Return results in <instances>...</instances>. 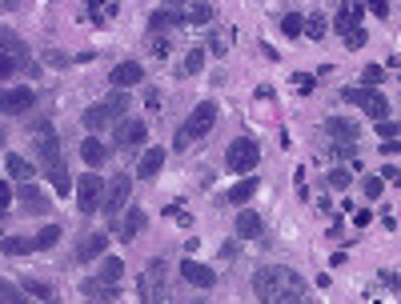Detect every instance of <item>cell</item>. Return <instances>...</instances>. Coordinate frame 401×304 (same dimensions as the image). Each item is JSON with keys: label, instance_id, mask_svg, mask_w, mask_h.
Returning a JSON list of instances; mask_svg holds the SVG:
<instances>
[{"label": "cell", "instance_id": "6da1fadb", "mask_svg": "<svg viewBox=\"0 0 401 304\" xmlns=\"http://www.w3.org/2000/svg\"><path fill=\"white\" fill-rule=\"evenodd\" d=\"M253 292L261 304H305V280L289 265H265L253 272Z\"/></svg>", "mask_w": 401, "mask_h": 304}, {"label": "cell", "instance_id": "7a4b0ae2", "mask_svg": "<svg viewBox=\"0 0 401 304\" xmlns=\"http://www.w3.org/2000/svg\"><path fill=\"white\" fill-rule=\"evenodd\" d=\"M37 160L49 184L56 193H68L73 188V176H68V164H64V152H61V140H56V128L49 121H37Z\"/></svg>", "mask_w": 401, "mask_h": 304}, {"label": "cell", "instance_id": "3957f363", "mask_svg": "<svg viewBox=\"0 0 401 304\" xmlns=\"http://www.w3.org/2000/svg\"><path fill=\"white\" fill-rule=\"evenodd\" d=\"M16 73H28L37 76V64H32V49H28L25 40L16 37L13 28L0 25V80H8Z\"/></svg>", "mask_w": 401, "mask_h": 304}, {"label": "cell", "instance_id": "277c9868", "mask_svg": "<svg viewBox=\"0 0 401 304\" xmlns=\"http://www.w3.org/2000/svg\"><path fill=\"white\" fill-rule=\"evenodd\" d=\"M128 112V97L125 92H113L109 100H97V104H88L85 109V128L88 133H100L104 124H121Z\"/></svg>", "mask_w": 401, "mask_h": 304}, {"label": "cell", "instance_id": "5b68a950", "mask_svg": "<svg viewBox=\"0 0 401 304\" xmlns=\"http://www.w3.org/2000/svg\"><path fill=\"white\" fill-rule=\"evenodd\" d=\"M341 100L353 104V109H361L365 116H373V121H389V100L377 92V88H341Z\"/></svg>", "mask_w": 401, "mask_h": 304}, {"label": "cell", "instance_id": "8992f818", "mask_svg": "<svg viewBox=\"0 0 401 304\" xmlns=\"http://www.w3.org/2000/svg\"><path fill=\"white\" fill-rule=\"evenodd\" d=\"M225 164L233 172H241V176H245V172H257V164H261V145L249 140V136H237V140L225 148Z\"/></svg>", "mask_w": 401, "mask_h": 304}, {"label": "cell", "instance_id": "52a82bcc", "mask_svg": "<svg viewBox=\"0 0 401 304\" xmlns=\"http://www.w3.org/2000/svg\"><path fill=\"white\" fill-rule=\"evenodd\" d=\"M164 256H152L149 268L140 272V304H161L164 300Z\"/></svg>", "mask_w": 401, "mask_h": 304}, {"label": "cell", "instance_id": "ba28073f", "mask_svg": "<svg viewBox=\"0 0 401 304\" xmlns=\"http://www.w3.org/2000/svg\"><path fill=\"white\" fill-rule=\"evenodd\" d=\"M100 205H104V181L97 172H88L76 181V208H80V217H92Z\"/></svg>", "mask_w": 401, "mask_h": 304}, {"label": "cell", "instance_id": "9c48e42d", "mask_svg": "<svg viewBox=\"0 0 401 304\" xmlns=\"http://www.w3.org/2000/svg\"><path fill=\"white\" fill-rule=\"evenodd\" d=\"M37 109V92L28 85H13V88H0V112L4 116H25V112Z\"/></svg>", "mask_w": 401, "mask_h": 304}, {"label": "cell", "instance_id": "30bf717a", "mask_svg": "<svg viewBox=\"0 0 401 304\" xmlns=\"http://www.w3.org/2000/svg\"><path fill=\"white\" fill-rule=\"evenodd\" d=\"M217 124V100H200L197 109H193V116H188L181 128H185L188 140H200V136H209Z\"/></svg>", "mask_w": 401, "mask_h": 304}, {"label": "cell", "instance_id": "8fae6325", "mask_svg": "<svg viewBox=\"0 0 401 304\" xmlns=\"http://www.w3.org/2000/svg\"><path fill=\"white\" fill-rule=\"evenodd\" d=\"M128 196H133V181H128V172H125V176H113V184H109V193H104L100 212H104L109 220H116L128 208Z\"/></svg>", "mask_w": 401, "mask_h": 304}, {"label": "cell", "instance_id": "7c38bea8", "mask_svg": "<svg viewBox=\"0 0 401 304\" xmlns=\"http://www.w3.org/2000/svg\"><path fill=\"white\" fill-rule=\"evenodd\" d=\"M145 136H149V128H145V121H121L116 124V136H113V145L121 148V152H140V145H145Z\"/></svg>", "mask_w": 401, "mask_h": 304}, {"label": "cell", "instance_id": "4fadbf2b", "mask_svg": "<svg viewBox=\"0 0 401 304\" xmlns=\"http://www.w3.org/2000/svg\"><path fill=\"white\" fill-rule=\"evenodd\" d=\"M140 80H145V68H140L137 61H125V64H116L113 73H109V85H113L116 92H125V88L140 85Z\"/></svg>", "mask_w": 401, "mask_h": 304}, {"label": "cell", "instance_id": "5bb4252c", "mask_svg": "<svg viewBox=\"0 0 401 304\" xmlns=\"http://www.w3.org/2000/svg\"><path fill=\"white\" fill-rule=\"evenodd\" d=\"M181 276L188 280V284H197V288H213L217 284V272L209 265H200V260H193V256H188V260H181Z\"/></svg>", "mask_w": 401, "mask_h": 304}, {"label": "cell", "instance_id": "9a60e30c", "mask_svg": "<svg viewBox=\"0 0 401 304\" xmlns=\"http://www.w3.org/2000/svg\"><path fill=\"white\" fill-rule=\"evenodd\" d=\"M325 133L333 136V145H357L361 128H357L353 121H345V116H329V121H325Z\"/></svg>", "mask_w": 401, "mask_h": 304}, {"label": "cell", "instance_id": "2e32d148", "mask_svg": "<svg viewBox=\"0 0 401 304\" xmlns=\"http://www.w3.org/2000/svg\"><path fill=\"white\" fill-rule=\"evenodd\" d=\"M104 248H109V232H88L85 241L76 244V260H80V265H88V260H97Z\"/></svg>", "mask_w": 401, "mask_h": 304}, {"label": "cell", "instance_id": "e0dca14e", "mask_svg": "<svg viewBox=\"0 0 401 304\" xmlns=\"http://www.w3.org/2000/svg\"><path fill=\"white\" fill-rule=\"evenodd\" d=\"M173 25H185V8L181 4H164V8H152L149 16V28L161 32V28H173Z\"/></svg>", "mask_w": 401, "mask_h": 304}, {"label": "cell", "instance_id": "ac0fdd59", "mask_svg": "<svg viewBox=\"0 0 401 304\" xmlns=\"http://www.w3.org/2000/svg\"><path fill=\"white\" fill-rule=\"evenodd\" d=\"M109 152H113V148L104 145L100 136H88V140H80V157H85L88 169H100V164L109 160Z\"/></svg>", "mask_w": 401, "mask_h": 304}, {"label": "cell", "instance_id": "d6986e66", "mask_svg": "<svg viewBox=\"0 0 401 304\" xmlns=\"http://www.w3.org/2000/svg\"><path fill=\"white\" fill-rule=\"evenodd\" d=\"M16 196H20V205H25L28 212H37V217H40V212H49V196L40 193V188H37L32 181L20 184V188H16Z\"/></svg>", "mask_w": 401, "mask_h": 304}, {"label": "cell", "instance_id": "ffe728a7", "mask_svg": "<svg viewBox=\"0 0 401 304\" xmlns=\"http://www.w3.org/2000/svg\"><path fill=\"white\" fill-rule=\"evenodd\" d=\"M145 224H149V217H145L140 208H128L125 217H121V224H116V229H121V241H137L140 232H145Z\"/></svg>", "mask_w": 401, "mask_h": 304}, {"label": "cell", "instance_id": "44dd1931", "mask_svg": "<svg viewBox=\"0 0 401 304\" xmlns=\"http://www.w3.org/2000/svg\"><path fill=\"white\" fill-rule=\"evenodd\" d=\"M361 16H365L361 4H341L337 16H333V25H337V32L345 37V32H353V28H361Z\"/></svg>", "mask_w": 401, "mask_h": 304}, {"label": "cell", "instance_id": "7402d4cb", "mask_svg": "<svg viewBox=\"0 0 401 304\" xmlns=\"http://www.w3.org/2000/svg\"><path fill=\"white\" fill-rule=\"evenodd\" d=\"M237 236L241 241H257V236H261V217H257L253 208H241L237 212Z\"/></svg>", "mask_w": 401, "mask_h": 304}, {"label": "cell", "instance_id": "603a6c76", "mask_svg": "<svg viewBox=\"0 0 401 304\" xmlns=\"http://www.w3.org/2000/svg\"><path fill=\"white\" fill-rule=\"evenodd\" d=\"M20 288H25L28 296H40V300H44V304H56V288H52L49 280H40V276H32V272H28V276L20 280Z\"/></svg>", "mask_w": 401, "mask_h": 304}, {"label": "cell", "instance_id": "cb8c5ba5", "mask_svg": "<svg viewBox=\"0 0 401 304\" xmlns=\"http://www.w3.org/2000/svg\"><path fill=\"white\" fill-rule=\"evenodd\" d=\"M164 169V148L157 145V148H149L145 157H140V164H137V176H145V181H152L157 172Z\"/></svg>", "mask_w": 401, "mask_h": 304}, {"label": "cell", "instance_id": "d4e9b609", "mask_svg": "<svg viewBox=\"0 0 401 304\" xmlns=\"http://www.w3.org/2000/svg\"><path fill=\"white\" fill-rule=\"evenodd\" d=\"M257 184H261L257 176H245V181H237V184L225 193V200H229V205H249L253 193H257Z\"/></svg>", "mask_w": 401, "mask_h": 304}, {"label": "cell", "instance_id": "484cf974", "mask_svg": "<svg viewBox=\"0 0 401 304\" xmlns=\"http://www.w3.org/2000/svg\"><path fill=\"white\" fill-rule=\"evenodd\" d=\"M4 169H8V176H16L20 184H28L32 176H37V169H32L25 157H16V152H8V157H4Z\"/></svg>", "mask_w": 401, "mask_h": 304}, {"label": "cell", "instance_id": "4316f807", "mask_svg": "<svg viewBox=\"0 0 401 304\" xmlns=\"http://www.w3.org/2000/svg\"><path fill=\"white\" fill-rule=\"evenodd\" d=\"M301 32H305L309 40H325V32H329V20H325L321 13L305 16V20H301Z\"/></svg>", "mask_w": 401, "mask_h": 304}, {"label": "cell", "instance_id": "83f0119b", "mask_svg": "<svg viewBox=\"0 0 401 304\" xmlns=\"http://www.w3.org/2000/svg\"><path fill=\"white\" fill-rule=\"evenodd\" d=\"M0 248L8 256H28V253H37V241H28V236H4Z\"/></svg>", "mask_w": 401, "mask_h": 304}, {"label": "cell", "instance_id": "f1b7e54d", "mask_svg": "<svg viewBox=\"0 0 401 304\" xmlns=\"http://www.w3.org/2000/svg\"><path fill=\"white\" fill-rule=\"evenodd\" d=\"M217 16L213 4H185V25H209Z\"/></svg>", "mask_w": 401, "mask_h": 304}, {"label": "cell", "instance_id": "f546056e", "mask_svg": "<svg viewBox=\"0 0 401 304\" xmlns=\"http://www.w3.org/2000/svg\"><path fill=\"white\" fill-rule=\"evenodd\" d=\"M121 276H125V265H121L116 256H109V260L100 265V272H97L100 284H121Z\"/></svg>", "mask_w": 401, "mask_h": 304}, {"label": "cell", "instance_id": "4dcf8cb0", "mask_svg": "<svg viewBox=\"0 0 401 304\" xmlns=\"http://www.w3.org/2000/svg\"><path fill=\"white\" fill-rule=\"evenodd\" d=\"M80 288H85L88 296H97V300H109V304L121 296V292H116V284H100V280H80Z\"/></svg>", "mask_w": 401, "mask_h": 304}, {"label": "cell", "instance_id": "1f68e13d", "mask_svg": "<svg viewBox=\"0 0 401 304\" xmlns=\"http://www.w3.org/2000/svg\"><path fill=\"white\" fill-rule=\"evenodd\" d=\"M0 304H32V296L25 288L8 284V280H0Z\"/></svg>", "mask_w": 401, "mask_h": 304}, {"label": "cell", "instance_id": "d6a6232c", "mask_svg": "<svg viewBox=\"0 0 401 304\" xmlns=\"http://www.w3.org/2000/svg\"><path fill=\"white\" fill-rule=\"evenodd\" d=\"M32 241H37V253H49L52 244L61 241V229H56V224H44V229H40Z\"/></svg>", "mask_w": 401, "mask_h": 304}, {"label": "cell", "instance_id": "836d02e7", "mask_svg": "<svg viewBox=\"0 0 401 304\" xmlns=\"http://www.w3.org/2000/svg\"><path fill=\"white\" fill-rule=\"evenodd\" d=\"M301 20H305L301 13H285V16H281V32H285L289 40H293V37H301Z\"/></svg>", "mask_w": 401, "mask_h": 304}, {"label": "cell", "instance_id": "e575fe53", "mask_svg": "<svg viewBox=\"0 0 401 304\" xmlns=\"http://www.w3.org/2000/svg\"><path fill=\"white\" fill-rule=\"evenodd\" d=\"M325 181H329V188H349L353 176H349V169H341V164H337V169H329Z\"/></svg>", "mask_w": 401, "mask_h": 304}, {"label": "cell", "instance_id": "d590c367", "mask_svg": "<svg viewBox=\"0 0 401 304\" xmlns=\"http://www.w3.org/2000/svg\"><path fill=\"white\" fill-rule=\"evenodd\" d=\"M205 68V49H188L185 56V73H200Z\"/></svg>", "mask_w": 401, "mask_h": 304}, {"label": "cell", "instance_id": "8d00e7d4", "mask_svg": "<svg viewBox=\"0 0 401 304\" xmlns=\"http://www.w3.org/2000/svg\"><path fill=\"white\" fill-rule=\"evenodd\" d=\"M381 76H385V68H381V64H369L361 73V80H365V88H373V85H381Z\"/></svg>", "mask_w": 401, "mask_h": 304}, {"label": "cell", "instance_id": "74e56055", "mask_svg": "<svg viewBox=\"0 0 401 304\" xmlns=\"http://www.w3.org/2000/svg\"><path fill=\"white\" fill-rule=\"evenodd\" d=\"M381 188H385V181H381V176H369V181L361 184V193L369 196V200H377V196H381Z\"/></svg>", "mask_w": 401, "mask_h": 304}, {"label": "cell", "instance_id": "f35d334b", "mask_svg": "<svg viewBox=\"0 0 401 304\" xmlns=\"http://www.w3.org/2000/svg\"><path fill=\"white\" fill-rule=\"evenodd\" d=\"M293 85H297L301 97H309V92H313V76L309 73H293Z\"/></svg>", "mask_w": 401, "mask_h": 304}, {"label": "cell", "instance_id": "ab89813d", "mask_svg": "<svg viewBox=\"0 0 401 304\" xmlns=\"http://www.w3.org/2000/svg\"><path fill=\"white\" fill-rule=\"evenodd\" d=\"M377 133H381V140H397V121L389 116V121H377Z\"/></svg>", "mask_w": 401, "mask_h": 304}, {"label": "cell", "instance_id": "60d3db41", "mask_svg": "<svg viewBox=\"0 0 401 304\" xmlns=\"http://www.w3.org/2000/svg\"><path fill=\"white\" fill-rule=\"evenodd\" d=\"M225 44H229V40H225V32H213V37H209V52H213V56H225Z\"/></svg>", "mask_w": 401, "mask_h": 304}, {"label": "cell", "instance_id": "b9f144b4", "mask_svg": "<svg viewBox=\"0 0 401 304\" xmlns=\"http://www.w3.org/2000/svg\"><path fill=\"white\" fill-rule=\"evenodd\" d=\"M345 49H365V28H353V32H345Z\"/></svg>", "mask_w": 401, "mask_h": 304}, {"label": "cell", "instance_id": "7bdbcfd3", "mask_svg": "<svg viewBox=\"0 0 401 304\" xmlns=\"http://www.w3.org/2000/svg\"><path fill=\"white\" fill-rule=\"evenodd\" d=\"M381 284H385L389 292H397V272H393V268H389V272L381 268Z\"/></svg>", "mask_w": 401, "mask_h": 304}, {"label": "cell", "instance_id": "ee69618b", "mask_svg": "<svg viewBox=\"0 0 401 304\" xmlns=\"http://www.w3.org/2000/svg\"><path fill=\"white\" fill-rule=\"evenodd\" d=\"M8 200H13V188L0 181V212H8Z\"/></svg>", "mask_w": 401, "mask_h": 304}, {"label": "cell", "instance_id": "f6af8a7d", "mask_svg": "<svg viewBox=\"0 0 401 304\" xmlns=\"http://www.w3.org/2000/svg\"><path fill=\"white\" fill-rule=\"evenodd\" d=\"M369 220H373V212H365V208H361V212H353V224H357V229H365Z\"/></svg>", "mask_w": 401, "mask_h": 304}, {"label": "cell", "instance_id": "bcb514c9", "mask_svg": "<svg viewBox=\"0 0 401 304\" xmlns=\"http://www.w3.org/2000/svg\"><path fill=\"white\" fill-rule=\"evenodd\" d=\"M145 104H149V109H157V104H161V92H157V88H149V92H145Z\"/></svg>", "mask_w": 401, "mask_h": 304}, {"label": "cell", "instance_id": "7dc6e473", "mask_svg": "<svg viewBox=\"0 0 401 304\" xmlns=\"http://www.w3.org/2000/svg\"><path fill=\"white\" fill-rule=\"evenodd\" d=\"M377 148H381V157H393V152H397V140H381Z\"/></svg>", "mask_w": 401, "mask_h": 304}, {"label": "cell", "instance_id": "c3c4849f", "mask_svg": "<svg viewBox=\"0 0 401 304\" xmlns=\"http://www.w3.org/2000/svg\"><path fill=\"white\" fill-rule=\"evenodd\" d=\"M152 56H161V61H164V56H169V44H164V40H157V44H152Z\"/></svg>", "mask_w": 401, "mask_h": 304}, {"label": "cell", "instance_id": "681fc988", "mask_svg": "<svg viewBox=\"0 0 401 304\" xmlns=\"http://www.w3.org/2000/svg\"><path fill=\"white\" fill-rule=\"evenodd\" d=\"M173 145H176V148H188V145H193V140H188V136H185V128H176V140H173Z\"/></svg>", "mask_w": 401, "mask_h": 304}, {"label": "cell", "instance_id": "f907efd6", "mask_svg": "<svg viewBox=\"0 0 401 304\" xmlns=\"http://www.w3.org/2000/svg\"><path fill=\"white\" fill-rule=\"evenodd\" d=\"M92 304H109V300H92Z\"/></svg>", "mask_w": 401, "mask_h": 304}, {"label": "cell", "instance_id": "816d5d0a", "mask_svg": "<svg viewBox=\"0 0 401 304\" xmlns=\"http://www.w3.org/2000/svg\"><path fill=\"white\" fill-rule=\"evenodd\" d=\"M0 145H4V133H0Z\"/></svg>", "mask_w": 401, "mask_h": 304}]
</instances>
